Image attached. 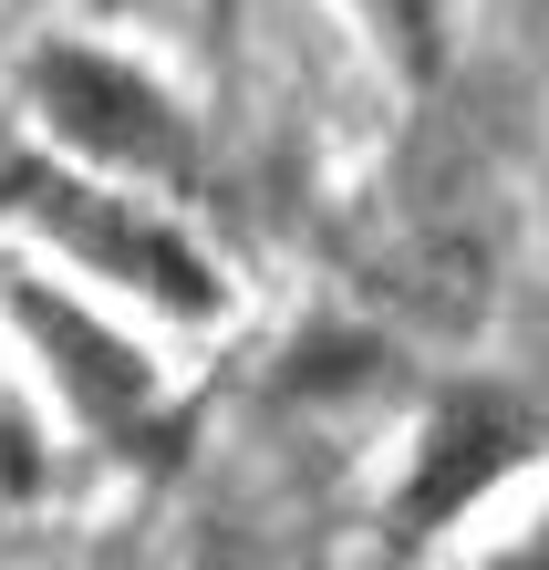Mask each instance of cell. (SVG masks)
Here are the masks:
<instances>
[{"label":"cell","mask_w":549,"mask_h":570,"mask_svg":"<svg viewBox=\"0 0 549 570\" xmlns=\"http://www.w3.org/2000/svg\"><path fill=\"white\" fill-rule=\"evenodd\" d=\"M11 208L42 218L84 271L146 291V301H166V312H197V322H208L218 301H228L218 271L177 239V228H166V218H135L125 197H105V187H73V177H52V166H21V177H11Z\"/></svg>","instance_id":"cell-1"},{"label":"cell","mask_w":549,"mask_h":570,"mask_svg":"<svg viewBox=\"0 0 549 570\" xmlns=\"http://www.w3.org/2000/svg\"><path fill=\"white\" fill-rule=\"evenodd\" d=\"M373 11H384V31H394L404 62H425V42H435V0H373Z\"/></svg>","instance_id":"cell-5"},{"label":"cell","mask_w":549,"mask_h":570,"mask_svg":"<svg viewBox=\"0 0 549 570\" xmlns=\"http://www.w3.org/2000/svg\"><path fill=\"white\" fill-rule=\"evenodd\" d=\"M529 415L508 405V394H445L435 425H425V456H415V478H404V529H445V519H467L477 498H488L508 466L529 456Z\"/></svg>","instance_id":"cell-3"},{"label":"cell","mask_w":549,"mask_h":570,"mask_svg":"<svg viewBox=\"0 0 549 570\" xmlns=\"http://www.w3.org/2000/svg\"><path fill=\"white\" fill-rule=\"evenodd\" d=\"M31 105H42V125L62 146H73L84 166H105V177H125V166H146V177H166V166H187V125L177 105L135 73V62L115 52H84V42H52L42 62H31Z\"/></svg>","instance_id":"cell-2"},{"label":"cell","mask_w":549,"mask_h":570,"mask_svg":"<svg viewBox=\"0 0 549 570\" xmlns=\"http://www.w3.org/2000/svg\"><path fill=\"white\" fill-rule=\"evenodd\" d=\"M21 322H31V332H42V343L62 353V384H73V394H84L94 415H125L135 394H146V363H135V353L115 343V332L73 322L62 301H21Z\"/></svg>","instance_id":"cell-4"}]
</instances>
